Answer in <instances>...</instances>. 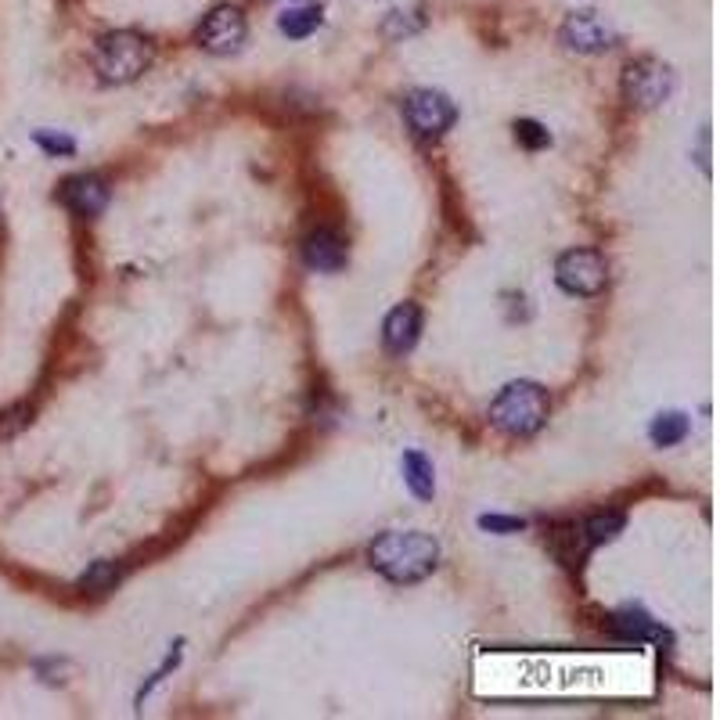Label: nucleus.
Returning <instances> with one entry per match:
<instances>
[{"mask_svg":"<svg viewBox=\"0 0 720 720\" xmlns=\"http://www.w3.org/2000/svg\"><path fill=\"white\" fill-rule=\"evenodd\" d=\"M368 562L389 584H422L440 566V544L422 530H389L371 540Z\"/></svg>","mask_w":720,"mask_h":720,"instance_id":"nucleus-1","label":"nucleus"},{"mask_svg":"<svg viewBox=\"0 0 720 720\" xmlns=\"http://www.w3.org/2000/svg\"><path fill=\"white\" fill-rule=\"evenodd\" d=\"M551 411L548 389L540 382H512L494 396L490 404V425L501 429L504 436H533L544 429Z\"/></svg>","mask_w":720,"mask_h":720,"instance_id":"nucleus-2","label":"nucleus"},{"mask_svg":"<svg viewBox=\"0 0 720 720\" xmlns=\"http://www.w3.org/2000/svg\"><path fill=\"white\" fill-rule=\"evenodd\" d=\"M155 51L134 29H116L98 40L94 51V69H98L101 83H134L148 65H152Z\"/></svg>","mask_w":720,"mask_h":720,"instance_id":"nucleus-3","label":"nucleus"},{"mask_svg":"<svg viewBox=\"0 0 720 720\" xmlns=\"http://www.w3.org/2000/svg\"><path fill=\"white\" fill-rule=\"evenodd\" d=\"M674 69L659 58H634L627 62L620 76V90H623V101L634 108H656L663 105L670 94H674Z\"/></svg>","mask_w":720,"mask_h":720,"instance_id":"nucleus-4","label":"nucleus"},{"mask_svg":"<svg viewBox=\"0 0 720 720\" xmlns=\"http://www.w3.org/2000/svg\"><path fill=\"white\" fill-rule=\"evenodd\" d=\"M555 281L569 296H598L609 281V267L598 249H569L555 260Z\"/></svg>","mask_w":720,"mask_h":720,"instance_id":"nucleus-5","label":"nucleus"},{"mask_svg":"<svg viewBox=\"0 0 720 720\" xmlns=\"http://www.w3.org/2000/svg\"><path fill=\"white\" fill-rule=\"evenodd\" d=\"M404 119L418 137H440L458 123V105L443 90L418 87L404 98Z\"/></svg>","mask_w":720,"mask_h":720,"instance_id":"nucleus-6","label":"nucleus"},{"mask_svg":"<svg viewBox=\"0 0 720 720\" xmlns=\"http://www.w3.org/2000/svg\"><path fill=\"white\" fill-rule=\"evenodd\" d=\"M245 36H249V22H245L242 8H234V4L213 8L195 29L198 47L209 54H234L245 44Z\"/></svg>","mask_w":720,"mask_h":720,"instance_id":"nucleus-7","label":"nucleus"},{"mask_svg":"<svg viewBox=\"0 0 720 720\" xmlns=\"http://www.w3.org/2000/svg\"><path fill=\"white\" fill-rule=\"evenodd\" d=\"M558 40L576 54H605L616 47V33L598 11H573L558 29Z\"/></svg>","mask_w":720,"mask_h":720,"instance_id":"nucleus-8","label":"nucleus"},{"mask_svg":"<svg viewBox=\"0 0 720 720\" xmlns=\"http://www.w3.org/2000/svg\"><path fill=\"white\" fill-rule=\"evenodd\" d=\"M108 198H112V188L98 173H76L62 184V202L76 216H101L108 209Z\"/></svg>","mask_w":720,"mask_h":720,"instance_id":"nucleus-9","label":"nucleus"},{"mask_svg":"<svg viewBox=\"0 0 720 720\" xmlns=\"http://www.w3.org/2000/svg\"><path fill=\"white\" fill-rule=\"evenodd\" d=\"M418 335H422V306L418 303H400L393 306L382 321V342L393 357H404L418 346Z\"/></svg>","mask_w":720,"mask_h":720,"instance_id":"nucleus-10","label":"nucleus"},{"mask_svg":"<svg viewBox=\"0 0 720 720\" xmlns=\"http://www.w3.org/2000/svg\"><path fill=\"white\" fill-rule=\"evenodd\" d=\"M346 242L342 234L332 231V227H317L303 238V263L317 274H335V270L346 267Z\"/></svg>","mask_w":720,"mask_h":720,"instance_id":"nucleus-11","label":"nucleus"},{"mask_svg":"<svg viewBox=\"0 0 720 720\" xmlns=\"http://www.w3.org/2000/svg\"><path fill=\"white\" fill-rule=\"evenodd\" d=\"M609 630H612V638L634 641V645H638V641H652V645H666V641H670V634H666L645 609H638V605H627V609L612 612Z\"/></svg>","mask_w":720,"mask_h":720,"instance_id":"nucleus-12","label":"nucleus"},{"mask_svg":"<svg viewBox=\"0 0 720 720\" xmlns=\"http://www.w3.org/2000/svg\"><path fill=\"white\" fill-rule=\"evenodd\" d=\"M548 548L555 551V558L562 566L576 569L587 558L591 544L584 540V530H580L576 522H562V526H555V530L548 533Z\"/></svg>","mask_w":720,"mask_h":720,"instance_id":"nucleus-13","label":"nucleus"},{"mask_svg":"<svg viewBox=\"0 0 720 720\" xmlns=\"http://www.w3.org/2000/svg\"><path fill=\"white\" fill-rule=\"evenodd\" d=\"M400 468H404L407 490H411L418 501H432V494H436V472H432V461L425 458L422 450H407Z\"/></svg>","mask_w":720,"mask_h":720,"instance_id":"nucleus-14","label":"nucleus"},{"mask_svg":"<svg viewBox=\"0 0 720 720\" xmlns=\"http://www.w3.org/2000/svg\"><path fill=\"white\" fill-rule=\"evenodd\" d=\"M688 432H692V418L684 411H663L652 418L648 425V440L656 443V447H677V443L688 440Z\"/></svg>","mask_w":720,"mask_h":720,"instance_id":"nucleus-15","label":"nucleus"},{"mask_svg":"<svg viewBox=\"0 0 720 720\" xmlns=\"http://www.w3.org/2000/svg\"><path fill=\"white\" fill-rule=\"evenodd\" d=\"M321 22H324L321 8H292L278 18V29L288 40H306V36H314L321 29Z\"/></svg>","mask_w":720,"mask_h":720,"instance_id":"nucleus-16","label":"nucleus"},{"mask_svg":"<svg viewBox=\"0 0 720 720\" xmlns=\"http://www.w3.org/2000/svg\"><path fill=\"white\" fill-rule=\"evenodd\" d=\"M623 526H627V519H623L620 512H602V515H591V519L580 522V530H584V540L591 544V548H598V544H609V540H616L623 533Z\"/></svg>","mask_w":720,"mask_h":720,"instance_id":"nucleus-17","label":"nucleus"},{"mask_svg":"<svg viewBox=\"0 0 720 720\" xmlns=\"http://www.w3.org/2000/svg\"><path fill=\"white\" fill-rule=\"evenodd\" d=\"M116 580H119V566L116 562H94V566L87 569V573L80 576V587L83 591H94V594H105V591H112L116 587Z\"/></svg>","mask_w":720,"mask_h":720,"instance_id":"nucleus-18","label":"nucleus"},{"mask_svg":"<svg viewBox=\"0 0 720 720\" xmlns=\"http://www.w3.org/2000/svg\"><path fill=\"white\" fill-rule=\"evenodd\" d=\"M512 130H515V141H519L526 152H540V148H548L551 144V134L537 123V119H515Z\"/></svg>","mask_w":720,"mask_h":720,"instance_id":"nucleus-19","label":"nucleus"},{"mask_svg":"<svg viewBox=\"0 0 720 720\" xmlns=\"http://www.w3.org/2000/svg\"><path fill=\"white\" fill-rule=\"evenodd\" d=\"M29 422H33V407L29 404H15L8 411H0V440L18 436L22 429H29Z\"/></svg>","mask_w":720,"mask_h":720,"instance_id":"nucleus-20","label":"nucleus"},{"mask_svg":"<svg viewBox=\"0 0 720 720\" xmlns=\"http://www.w3.org/2000/svg\"><path fill=\"white\" fill-rule=\"evenodd\" d=\"M479 530L486 533H497V537H508V533H519L526 530V519H519V515H479Z\"/></svg>","mask_w":720,"mask_h":720,"instance_id":"nucleus-21","label":"nucleus"},{"mask_svg":"<svg viewBox=\"0 0 720 720\" xmlns=\"http://www.w3.org/2000/svg\"><path fill=\"white\" fill-rule=\"evenodd\" d=\"M180 648H184V641H177V645H170V652H166V659H162V666H159V670H155L152 677H148V681H144V688H141V692H137V702H144V699H148V695L155 692V684H162V681H166V674H170V670H177V663H180Z\"/></svg>","mask_w":720,"mask_h":720,"instance_id":"nucleus-22","label":"nucleus"},{"mask_svg":"<svg viewBox=\"0 0 720 720\" xmlns=\"http://www.w3.org/2000/svg\"><path fill=\"white\" fill-rule=\"evenodd\" d=\"M33 141L40 144V148H44L47 155H54V159H58V155H76V141H72L69 134H54V130H36Z\"/></svg>","mask_w":720,"mask_h":720,"instance_id":"nucleus-23","label":"nucleus"}]
</instances>
